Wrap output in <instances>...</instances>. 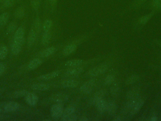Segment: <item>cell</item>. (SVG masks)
<instances>
[{
    "label": "cell",
    "instance_id": "cell-1",
    "mask_svg": "<svg viewBox=\"0 0 161 121\" xmlns=\"http://www.w3.org/2000/svg\"><path fill=\"white\" fill-rule=\"evenodd\" d=\"M25 30L20 27L16 30L12 46V51L14 55L20 54L24 41Z\"/></svg>",
    "mask_w": 161,
    "mask_h": 121
},
{
    "label": "cell",
    "instance_id": "cell-2",
    "mask_svg": "<svg viewBox=\"0 0 161 121\" xmlns=\"http://www.w3.org/2000/svg\"><path fill=\"white\" fill-rule=\"evenodd\" d=\"M64 111L63 104L56 103L51 107V114L54 120H58L61 118Z\"/></svg>",
    "mask_w": 161,
    "mask_h": 121
},
{
    "label": "cell",
    "instance_id": "cell-3",
    "mask_svg": "<svg viewBox=\"0 0 161 121\" xmlns=\"http://www.w3.org/2000/svg\"><path fill=\"white\" fill-rule=\"evenodd\" d=\"M108 65L106 64H101L92 68L88 73L90 77H96L103 74L108 69Z\"/></svg>",
    "mask_w": 161,
    "mask_h": 121
},
{
    "label": "cell",
    "instance_id": "cell-4",
    "mask_svg": "<svg viewBox=\"0 0 161 121\" xmlns=\"http://www.w3.org/2000/svg\"><path fill=\"white\" fill-rule=\"evenodd\" d=\"M95 84L96 82L94 80H89L82 85L80 88V90L83 93L89 94L93 91Z\"/></svg>",
    "mask_w": 161,
    "mask_h": 121
},
{
    "label": "cell",
    "instance_id": "cell-5",
    "mask_svg": "<svg viewBox=\"0 0 161 121\" xmlns=\"http://www.w3.org/2000/svg\"><path fill=\"white\" fill-rule=\"evenodd\" d=\"M60 73V70H56L51 73H49L47 74L40 75L37 78L38 81H47L52 80L53 78L57 77Z\"/></svg>",
    "mask_w": 161,
    "mask_h": 121
},
{
    "label": "cell",
    "instance_id": "cell-6",
    "mask_svg": "<svg viewBox=\"0 0 161 121\" xmlns=\"http://www.w3.org/2000/svg\"><path fill=\"white\" fill-rule=\"evenodd\" d=\"M25 97L27 103L31 106H35L38 103V97L33 93L28 92Z\"/></svg>",
    "mask_w": 161,
    "mask_h": 121
},
{
    "label": "cell",
    "instance_id": "cell-7",
    "mask_svg": "<svg viewBox=\"0 0 161 121\" xmlns=\"http://www.w3.org/2000/svg\"><path fill=\"white\" fill-rule=\"evenodd\" d=\"M75 109L73 106H70L64 109L63 112L61 116V120L64 121H67L68 118L71 115L75 114Z\"/></svg>",
    "mask_w": 161,
    "mask_h": 121
},
{
    "label": "cell",
    "instance_id": "cell-8",
    "mask_svg": "<svg viewBox=\"0 0 161 121\" xmlns=\"http://www.w3.org/2000/svg\"><path fill=\"white\" fill-rule=\"evenodd\" d=\"M83 70V67H73L70 69L67 70L65 73V75L67 77H75L77 75L80 74Z\"/></svg>",
    "mask_w": 161,
    "mask_h": 121
},
{
    "label": "cell",
    "instance_id": "cell-9",
    "mask_svg": "<svg viewBox=\"0 0 161 121\" xmlns=\"http://www.w3.org/2000/svg\"><path fill=\"white\" fill-rule=\"evenodd\" d=\"M20 104L16 102L10 101L5 105L4 109L6 112H12L17 111L20 108Z\"/></svg>",
    "mask_w": 161,
    "mask_h": 121
},
{
    "label": "cell",
    "instance_id": "cell-10",
    "mask_svg": "<svg viewBox=\"0 0 161 121\" xmlns=\"http://www.w3.org/2000/svg\"><path fill=\"white\" fill-rule=\"evenodd\" d=\"M79 82L73 79L65 80L61 83V86L63 88H74L78 85Z\"/></svg>",
    "mask_w": 161,
    "mask_h": 121
},
{
    "label": "cell",
    "instance_id": "cell-11",
    "mask_svg": "<svg viewBox=\"0 0 161 121\" xmlns=\"http://www.w3.org/2000/svg\"><path fill=\"white\" fill-rule=\"evenodd\" d=\"M117 111V106L115 103L113 101H110L107 102L106 111L107 112L108 114L111 116H114L115 115Z\"/></svg>",
    "mask_w": 161,
    "mask_h": 121
},
{
    "label": "cell",
    "instance_id": "cell-12",
    "mask_svg": "<svg viewBox=\"0 0 161 121\" xmlns=\"http://www.w3.org/2000/svg\"><path fill=\"white\" fill-rule=\"evenodd\" d=\"M52 99L53 101L56 103H60L63 104L68 100V97L67 95L64 94H56L52 98Z\"/></svg>",
    "mask_w": 161,
    "mask_h": 121
},
{
    "label": "cell",
    "instance_id": "cell-13",
    "mask_svg": "<svg viewBox=\"0 0 161 121\" xmlns=\"http://www.w3.org/2000/svg\"><path fill=\"white\" fill-rule=\"evenodd\" d=\"M50 85L47 83H38L33 84L31 86V88L33 90L44 91L48 90L50 89Z\"/></svg>",
    "mask_w": 161,
    "mask_h": 121
},
{
    "label": "cell",
    "instance_id": "cell-14",
    "mask_svg": "<svg viewBox=\"0 0 161 121\" xmlns=\"http://www.w3.org/2000/svg\"><path fill=\"white\" fill-rule=\"evenodd\" d=\"M38 34V33L33 28L31 29V30L29 31V35L28 36V46H32L33 43H35Z\"/></svg>",
    "mask_w": 161,
    "mask_h": 121
},
{
    "label": "cell",
    "instance_id": "cell-15",
    "mask_svg": "<svg viewBox=\"0 0 161 121\" xmlns=\"http://www.w3.org/2000/svg\"><path fill=\"white\" fill-rule=\"evenodd\" d=\"M56 48L54 46L48 47L40 53V56L43 58L48 57L54 54L56 51Z\"/></svg>",
    "mask_w": 161,
    "mask_h": 121
},
{
    "label": "cell",
    "instance_id": "cell-16",
    "mask_svg": "<svg viewBox=\"0 0 161 121\" xmlns=\"http://www.w3.org/2000/svg\"><path fill=\"white\" fill-rule=\"evenodd\" d=\"M43 62L42 60L39 58H35L31 60V61L28 64V68L29 70H33L39 67Z\"/></svg>",
    "mask_w": 161,
    "mask_h": 121
},
{
    "label": "cell",
    "instance_id": "cell-17",
    "mask_svg": "<svg viewBox=\"0 0 161 121\" xmlns=\"http://www.w3.org/2000/svg\"><path fill=\"white\" fill-rule=\"evenodd\" d=\"M107 105V102H106L103 98H101L96 103L95 106L97 107V110L99 113H102L106 111Z\"/></svg>",
    "mask_w": 161,
    "mask_h": 121
},
{
    "label": "cell",
    "instance_id": "cell-18",
    "mask_svg": "<svg viewBox=\"0 0 161 121\" xmlns=\"http://www.w3.org/2000/svg\"><path fill=\"white\" fill-rule=\"evenodd\" d=\"M76 49H77V46L76 45L74 44H69L63 49V50L62 51V54L64 56H69L74 53Z\"/></svg>",
    "mask_w": 161,
    "mask_h": 121
},
{
    "label": "cell",
    "instance_id": "cell-19",
    "mask_svg": "<svg viewBox=\"0 0 161 121\" xmlns=\"http://www.w3.org/2000/svg\"><path fill=\"white\" fill-rule=\"evenodd\" d=\"M83 60L81 59H76L69 60L66 62L65 66L67 67L73 68V67H79L83 64Z\"/></svg>",
    "mask_w": 161,
    "mask_h": 121
},
{
    "label": "cell",
    "instance_id": "cell-20",
    "mask_svg": "<svg viewBox=\"0 0 161 121\" xmlns=\"http://www.w3.org/2000/svg\"><path fill=\"white\" fill-rule=\"evenodd\" d=\"M144 104V101L142 99H138L136 102V104H135L133 108L132 109L131 113L129 114L130 117H132L133 115L136 114L137 112L139 111L140 109Z\"/></svg>",
    "mask_w": 161,
    "mask_h": 121
},
{
    "label": "cell",
    "instance_id": "cell-21",
    "mask_svg": "<svg viewBox=\"0 0 161 121\" xmlns=\"http://www.w3.org/2000/svg\"><path fill=\"white\" fill-rule=\"evenodd\" d=\"M111 87L110 88V93L112 96L114 97H117L120 94V89L117 83L114 82L112 84Z\"/></svg>",
    "mask_w": 161,
    "mask_h": 121
},
{
    "label": "cell",
    "instance_id": "cell-22",
    "mask_svg": "<svg viewBox=\"0 0 161 121\" xmlns=\"http://www.w3.org/2000/svg\"><path fill=\"white\" fill-rule=\"evenodd\" d=\"M105 94H106V91L105 90H99L96 93L91 101L92 104L95 106L96 103L97 102L99 99L103 98Z\"/></svg>",
    "mask_w": 161,
    "mask_h": 121
},
{
    "label": "cell",
    "instance_id": "cell-23",
    "mask_svg": "<svg viewBox=\"0 0 161 121\" xmlns=\"http://www.w3.org/2000/svg\"><path fill=\"white\" fill-rule=\"evenodd\" d=\"M51 37V31H45L44 32L42 38H41V43L44 45H46L50 42Z\"/></svg>",
    "mask_w": 161,
    "mask_h": 121
},
{
    "label": "cell",
    "instance_id": "cell-24",
    "mask_svg": "<svg viewBox=\"0 0 161 121\" xmlns=\"http://www.w3.org/2000/svg\"><path fill=\"white\" fill-rule=\"evenodd\" d=\"M139 95V89H132L127 93V97L128 99H136L138 98Z\"/></svg>",
    "mask_w": 161,
    "mask_h": 121
},
{
    "label": "cell",
    "instance_id": "cell-25",
    "mask_svg": "<svg viewBox=\"0 0 161 121\" xmlns=\"http://www.w3.org/2000/svg\"><path fill=\"white\" fill-rule=\"evenodd\" d=\"M9 13L7 12H4L0 15V26L1 27L7 24L9 19Z\"/></svg>",
    "mask_w": 161,
    "mask_h": 121
},
{
    "label": "cell",
    "instance_id": "cell-26",
    "mask_svg": "<svg viewBox=\"0 0 161 121\" xmlns=\"http://www.w3.org/2000/svg\"><path fill=\"white\" fill-rule=\"evenodd\" d=\"M53 26V22L50 19H47L44 21L43 25V29L44 32L50 31Z\"/></svg>",
    "mask_w": 161,
    "mask_h": 121
},
{
    "label": "cell",
    "instance_id": "cell-27",
    "mask_svg": "<svg viewBox=\"0 0 161 121\" xmlns=\"http://www.w3.org/2000/svg\"><path fill=\"white\" fill-rule=\"evenodd\" d=\"M25 14V10L24 8L22 6H20V7H18L15 10L14 16L17 19H21L24 16Z\"/></svg>",
    "mask_w": 161,
    "mask_h": 121
},
{
    "label": "cell",
    "instance_id": "cell-28",
    "mask_svg": "<svg viewBox=\"0 0 161 121\" xmlns=\"http://www.w3.org/2000/svg\"><path fill=\"white\" fill-rule=\"evenodd\" d=\"M8 53V48L6 46H2L0 48V60H4L6 58Z\"/></svg>",
    "mask_w": 161,
    "mask_h": 121
},
{
    "label": "cell",
    "instance_id": "cell-29",
    "mask_svg": "<svg viewBox=\"0 0 161 121\" xmlns=\"http://www.w3.org/2000/svg\"><path fill=\"white\" fill-rule=\"evenodd\" d=\"M139 79V76L137 75H132L129 77L126 81V84L127 85H131L134 84L135 82L138 81Z\"/></svg>",
    "mask_w": 161,
    "mask_h": 121
},
{
    "label": "cell",
    "instance_id": "cell-30",
    "mask_svg": "<svg viewBox=\"0 0 161 121\" xmlns=\"http://www.w3.org/2000/svg\"><path fill=\"white\" fill-rule=\"evenodd\" d=\"M30 4L33 9L37 11L40 7L41 1V0H31Z\"/></svg>",
    "mask_w": 161,
    "mask_h": 121
},
{
    "label": "cell",
    "instance_id": "cell-31",
    "mask_svg": "<svg viewBox=\"0 0 161 121\" xmlns=\"http://www.w3.org/2000/svg\"><path fill=\"white\" fill-rule=\"evenodd\" d=\"M115 76L110 74L107 75L105 78L104 83L106 85H110L115 81Z\"/></svg>",
    "mask_w": 161,
    "mask_h": 121
},
{
    "label": "cell",
    "instance_id": "cell-32",
    "mask_svg": "<svg viewBox=\"0 0 161 121\" xmlns=\"http://www.w3.org/2000/svg\"><path fill=\"white\" fill-rule=\"evenodd\" d=\"M28 92L27 90H17V91L14 92L13 95L16 98H21V97H25L26 95L28 93Z\"/></svg>",
    "mask_w": 161,
    "mask_h": 121
},
{
    "label": "cell",
    "instance_id": "cell-33",
    "mask_svg": "<svg viewBox=\"0 0 161 121\" xmlns=\"http://www.w3.org/2000/svg\"><path fill=\"white\" fill-rule=\"evenodd\" d=\"M152 16H153V14L152 13L149 14V15H145L144 16L142 17L139 19V23L142 25L146 24L149 21V20L151 19Z\"/></svg>",
    "mask_w": 161,
    "mask_h": 121
},
{
    "label": "cell",
    "instance_id": "cell-34",
    "mask_svg": "<svg viewBox=\"0 0 161 121\" xmlns=\"http://www.w3.org/2000/svg\"><path fill=\"white\" fill-rule=\"evenodd\" d=\"M41 27V24L40 20V19H36V21H35V22H34V24H33V28L35 29L36 31L39 34L40 31Z\"/></svg>",
    "mask_w": 161,
    "mask_h": 121
},
{
    "label": "cell",
    "instance_id": "cell-35",
    "mask_svg": "<svg viewBox=\"0 0 161 121\" xmlns=\"http://www.w3.org/2000/svg\"><path fill=\"white\" fill-rule=\"evenodd\" d=\"M17 25L15 22L10 23L7 27V32L8 33H12L16 30Z\"/></svg>",
    "mask_w": 161,
    "mask_h": 121
},
{
    "label": "cell",
    "instance_id": "cell-36",
    "mask_svg": "<svg viewBox=\"0 0 161 121\" xmlns=\"http://www.w3.org/2000/svg\"><path fill=\"white\" fill-rule=\"evenodd\" d=\"M15 0H5L4 3V6L6 8H9L14 5Z\"/></svg>",
    "mask_w": 161,
    "mask_h": 121
},
{
    "label": "cell",
    "instance_id": "cell-37",
    "mask_svg": "<svg viewBox=\"0 0 161 121\" xmlns=\"http://www.w3.org/2000/svg\"><path fill=\"white\" fill-rule=\"evenodd\" d=\"M51 8L54 9L58 4V0H46Z\"/></svg>",
    "mask_w": 161,
    "mask_h": 121
},
{
    "label": "cell",
    "instance_id": "cell-38",
    "mask_svg": "<svg viewBox=\"0 0 161 121\" xmlns=\"http://www.w3.org/2000/svg\"><path fill=\"white\" fill-rule=\"evenodd\" d=\"M6 70V66L3 62H0V76L4 74Z\"/></svg>",
    "mask_w": 161,
    "mask_h": 121
},
{
    "label": "cell",
    "instance_id": "cell-39",
    "mask_svg": "<svg viewBox=\"0 0 161 121\" xmlns=\"http://www.w3.org/2000/svg\"><path fill=\"white\" fill-rule=\"evenodd\" d=\"M146 1V0H136L133 3V6L134 7H139Z\"/></svg>",
    "mask_w": 161,
    "mask_h": 121
},
{
    "label": "cell",
    "instance_id": "cell-40",
    "mask_svg": "<svg viewBox=\"0 0 161 121\" xmlns=\"http://www.w3.org/2000/svg\"><path fill=\"white\" fill-rule=\"evenodd\" d=\"M161 4V0H153L152 5L154 7L157 8L159 5Z\"/></svg>",
    "mask_w": 161,
    "mask_h": 121
},
{
    "label": "cell",
    "instance_id": "cell-41",
    "mask_svg": "<svg viewBox=\"0 0 161 121\" xmlns=\"http://www.w3.org/2000/svg\"><path fill=\"white\" fill-rule=\"evenodd\" d=\"M77 116L75 114L71 115L70 117L68 118L67 121H75L77 120Z\"/></svg>",
    "mask_w": 161,
    "mask_h": 121
},
{
    "label": "cell",
    "instance_id": "cell-42",
    "mask_svg": "<svg viewBox=\"0 0 161 121\" xmlns=\"http://www.w3.org/2000/svg\"><path fill=\"white\" fill-rule=\"evenodd\" d=\"M114 121H122V118L120 116H118V117H115V118H114Z\"/></svg>",
    "mask_w": 161,
    "mask_h": 121
},
{
    "label": "cell",
    "instance_id": "cell-43",
    "mask_svg": "<svg viewBox=\"0 0 161 121\" xmlns=\"http://www.w3.org/2000/svg\"><path fill=\"white\" fill-rule=\"evenodd\" d=\"M88 119L86 117H82L80 118V121H88Z\"/></svg>",
    "mask_w": 161,
    "mask_h": 121
},
{
    "label": "cell",
    "instance_id": "cell-44",
    "mask_svg": "<svg viewBox=\"0 0 161 121\" xmlns=\"http://www.w3.org/2000/svg\"><path fill=\"white\" fill-rule=\"evenodd\" d=\"M150 120H151V121H157V117H155V116H154V117H153L151 118Z\"/></svg>",
    "mask_w": 161,
    "mask_h": 121
},
{
    "label": "cell",
    "instance_id": "cell-45",
    "mask_svg": "<svg viewBox=\"0 0 161 121\" xmlns=\"http://www.w3.org/2000/svg\"><path fill=\"white\" fill-rule=\"evenodd\" d=\"M158 9H159L160 10H161V4L159 5V6H158V7H157Z\"/></svg>",
    "mask_w": 161,
    "mask_h": 121
},
{
    "label": "cell",
    "instance_id": "cell-46",
    "mask_svg": "<svg viewBox=\"0 0 161 121\" xmlns=\"http://www.w3.org/2000/svg\"><path fill=\"white\" fill-rule=\"evenodd\" d=\"M5 0H0V1H1V2H4V1H5Z\"/></svg>",
    "mask_w": 161,
    "mask_h": 121
},
{
    "label": "cell",
    "instance_id": "cell-47",
    "mask_svg": "<svg viewBox=\"0 0 161 121\" xmlns=\"http://www.w3.org/2000/svg\"><path fill=\"white\" fill-rule=\"evenodd\" d=\"M1 111V107H0V111Z\"/></svg>",
    "mask_w": 161,
    "mask_h": 121
}]
</instances>
